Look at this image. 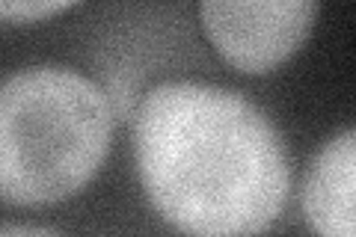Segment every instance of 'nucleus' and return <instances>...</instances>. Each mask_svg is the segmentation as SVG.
Returning a JSON list of instances; mask_svg holds the SVG:
<instances>
[{"instance_id":"1","label":"nucleus","mask_w":356,"mask_h":237,"mask_svg":"<svg viewBox=\"0 0 356 237\" xmlns=\"http://www.w3.org/2000/svg\"><path fill=\"white\" fill-rule=\"evenodd\" d=\"M134 161L149 202L184 237H261L291 190L267 113L199 81L149 89L134 116Z\"/></svg>"},{"instance_id":"2","label":"nucleus","mask_w":356,"mask_h":237,"mask_svg":"<svg viewBox=\"0 0 356 237\" xmlns=\"http://www.w3.org/2000/svg\"><path fill=\"white\" fill-rule=\"evenodd\" d=\"M113 107L69 65H27L0 83V202L51 205L83 190L104 163Z\"/></svg>"},{"instance_id":"3","label":"nucleus","mask_w":356,"mask_h":237,"mask_svg":"<svg viewBox=\"0 0 356 237\" xmlns=\"http://www.w3.org/2000/svg\"><path fill=\"white\" fill-rule=\"evenodd\" d=\"M318 9V0H205L199 18L222 60L264 74L306 42Z\"/></svg>"},{"instance_id":"4","label":"nucleus","mask_w":356,"mask_h":237,"mask_svg":"<svg viewBox=\"0 0 356 237\" xmlns=\"http://www.w3.org/2000/svg\"><path fill=\"white\" fill-rule=\"evenodd\" d=\"M356 184V131L344 128L321 145L303 184L306 220L318 237H356L353 231Z\"/></svg>"},{"instance_id":"5","label":"nucleus","mask_w":356,"mask_h":237,"mask_svg":"<svg viewBox=\"0 0 356 237\" xmlns=\"http://www.w3.org/2000/svg\"><path fill=\"white\" fill-rule=\"evenodd\" d=\"M69 6L60 0H0V21H42Z\"/></svg>"},{"instance_id":"6","label":"nucleus","mask_w":356,"mask_h":237,"mask_svg":"<svg viewBox=\"0 0 356 237\" xmlns=\"http://www.w3.org/2000/svg\"><path fill=\"white\" fill-rule=\"evenodd\" d=\"M0 237H60V234L51 231V229H42V225L3 222V225H0Z\"/></svg>"}]
</instances>
